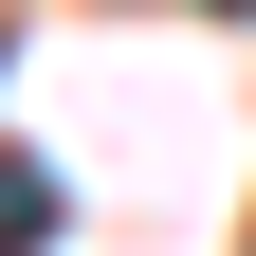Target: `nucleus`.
I'll return each mask as SVG.
<instances>
[{
    "label": "nucleus",
    "mask_w": 256,
    "mask_h": 256,
    "mask_svg": "<svg viewBox=\"0 0 256 256\" xmlns=\"http://www.w3.org/2000/svg\"><path fill=\"white\" fill-rule=\"evenodd\" d=\"M37 238H55V183L18 165V146H0V256H37Z\"/></svg>",
    "instance_id": "nucleus-1"
}]
</instances>
